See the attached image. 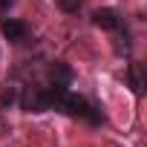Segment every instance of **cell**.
I'll use <instances>...</instances> for the list:
<instances>
[{
  "instance_id": "6da1fadb",
  "label": "cell",
  "mask_w": 147,
  "mask_h": 147,
  "mask_svg": "<svg viewBox=\"0 0 147 147\" xmlns=\"http://www.w3.org/2000/svg\"><path fill=\"white\" fill-rule=\"evenodd\" d=\"M0 32H3V38L6 40H12V43H20L23 38H26V23L23 20H15V18H9V20H3L0 23Z\"/></svg>"
},
{
  "instance_id": "7a4b0ae2",
  "label": "cell",
  "mask_w": 147,
  "mask_h": 147,
  "mask_svg": "<svg viewBox=\"0 0 147 147\" xmlns=\"http://www.w3.org/2000/svg\"><path fill=\"white\" fill-rule=\"evenodd\" d=\"M92 23H95L98 29L113 32V29H118V12H115V9H98V12L92 15Z\"/></svg>"
},
{
  "instance_id": "3957f363",
  "label": "cell",
  "mask_w": 147,
  "mask_h": 147,
  "mask_svg": "<svg viewBox=\"0 0 147 147\" xmlns=\"http://www.w3.org/2000/svg\"><path fill=\"white\" fill-rule=\"evenodd\" d=\"M58 6H61L66 15H75V12L84 6V0H58Z\"/></svg>"
},
{
  "instance_id": "277c9868",
  "label": "cell",
  "mask_w": 147,
  "mask_h": 147,
  "mask_svg": "<svg viewBox=\"0 0 147 147\" xmlns=\"http://www.w3.org/2000/svg\"><path fill=\"white\" fill-rule=\"evenodd\" d=\"M130 87H133V92H141V75H138V63H130Z\"/></svg>"
},
{
  "instance_id": "5b68a950",
  "label": "cell",
  "mask_w": 147,
  "mask_h": 147,
  "mask_svg": "<svg viewBox=\"0 0 147 147\" xmlns=\"http://www.w3.org/2000/svg\"><path fill=\"white\" fill-rule=\"evenodd\" d=\"M12 6H15V0H0V12H3V15H6Z\"/></svg>"
}]
</instances>
